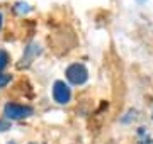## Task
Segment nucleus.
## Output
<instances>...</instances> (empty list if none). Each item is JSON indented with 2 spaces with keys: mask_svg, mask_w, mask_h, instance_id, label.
Instances as JSON below:
<instances>
[{
  "mask_svg": "<svg viewBox=\"0 0 153 144\" xmlns=\"http://www.w3.org/2000/svg\"><path fill=\"white\" fill-rule=\"evenodd\" d=\"M65 75H66V80L73 85H83L88 80V71L82 63H73V65H70V66L66 68Z\"/></svg>",
  "mask_w": 153,
  "mask_h": 144,
  "instance_id": "obj_1",
  "label": "nucleus"
},
{
  "mask_svg": "<svg viewBox=\"0 0 153 144\" xmlns=\"http://www.w3.org/2000/svg\"><path fill=\"white\" fill-rule=\"evenodd\" d=\"M4 114H5V117H7V119H10V120L26 119V117L33 115V107L21 105V104H14V102H9V104L4 107Z\"/></svg>",
  "mask_w": 153,
  "mask_h": 144,
  "instance_id": "obj_2",
  "label": "nucleus"
},
{
  "mask_svg": "<svg viewBox=\"0 0 153 144\" xmlns=\"http://www.w3.org/2000/svg\"><path fill=\"white\" fill-rule=\"evenodd\" d=\"M53 98H55V102H58V104H68L70 98H71L70 87H68L65 82H61V80L55 82V85H53Z\"/></svg>",
  "mask_w": 153,
  "mask_h": 144,
  "instance_id": "obj_3",
  "label": "nucleus"
},
{
  "mask_svg": "<svg viewBox=\"0 0 153 144\" xmlns=\"http://www.w3.org/2000/svg\"><path fill=\"white\" fill-rule=\"evenodd\" d=\"M36 54H39V46L31 44L27 49H26V56H22V61H27V63H31V60H33Z\"/></svg>",
  "mask_w": 153,
  "mask_h": 144,
  "instance_id": "obj_4",
  "label": "nucleus"
},
{
  "mask_svg": "<svg viewBox=\"0 0 153 144\" xmlns=\"http://www.w3.org/2000/svg\"><path fill=\"white\" fill-rule=\"evenodd\" d=\"M9 65V54H7V51L0 49V73H2V70Z\"/></svg>",
  "mask_w": 153,
  "mask_h": 144,
  "instance_id": "obj_5",
  "label": "nucleus"
},
{
  "mask_svg": "<svg viewBox=\"0 0 153 144\" xmlns=\"http://www.w3.org/2000/svg\"><path fill=\"white\" fill-rule=\"evenodd\" d=\"M9 82H10V75H4V73H0V88H4Z\"/></svg>",
  "mask_w": 153,
  "mask_h": 144,
  "instance_id": "obj_6",
  "label": "nucleus"
},
{
  "mask_svg": "<svg viewBox=\"0 0 153 144\" xmlns=\"http://www.w3.org/2000/svg\"><path fill=\"white\" fill-rule=\"evenodd\" d=\"M9 129H10V122L9 120H2V119H0V132L9 131Z\"/></svg>",
  "mask_w": 153,
  "mask_h": 144,
  "instance_id": "obj_7",
  "label": "nucleus"
},
{
  "mask_svg": "<svg viewBox=\"0 0 153 144\" xmlns=\"http://www.w3.org/2000/svg\"><path fill=\"white\" fill-rule=\"evenodd\" d=\"M140 144H153V139H150V141H141Z\"/></svg>",
  "mask_w": 153,
  "mask_h": 144,
  "instance_id": "obj_8",
  "label": "nucleus"
},
{
  "mask_svg": "<svg viewBox=\"0 0 153 144\" xmlns=\"http://www.w3.org/2000/svg\"><path fill=\"white\" fill-rule=\"evenodd\" d=\"M0 29H2V15H0Z\"/></svg>",
  "mask_w": 153,
  "mask_h": 144,
  "instance_id": "obj_9",
  "label": "nucleus"
},
{
  "mask_svg": "<svg viewBox=\"0 0 153 144\" xmlns=\"http://www.w3.org/2000/svg\"><path fill=\"white\" fill-rule=\"evenodd\" d=\"M31 144H34V143H31Z\"/></svg>",
  "mask_w": 153,
  "mask_h": 144,
  "instance_id": "obj_10",
  "label": "nucleus"
}]
</instances>
